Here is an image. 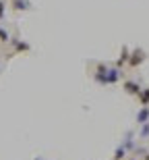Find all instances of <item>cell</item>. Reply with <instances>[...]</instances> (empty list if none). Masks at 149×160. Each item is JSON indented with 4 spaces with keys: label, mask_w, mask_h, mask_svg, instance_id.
I'll return each instance as SVG.
<instances>
[{
    "label": "cell",
    "mask_w": 149,
    "mask_h": 160,
    "mask_svg": "<svg viewBox=\"0 0 149 160\" xmlns=\"http://www.w3.org/2000/svg\"><path fill=\"white\" fill-rule=\"evenodd\" d=\"M126 88L131 89V92H135V94H137V92H141V89H139L137 85H135V83H126Z\"/></svg>",
    "instance_id": "cell-2"
},
{
    "label": "cell",
    "mask_w": 149,
    "mask_h": 160,
    "mask_svg": "<svg viewBox=\"0 0 149 160\" xmlns=\"http://www.w3.org/2000/svg\"><path fill=\"white\" fill-rule=\"evenodd\" d=\"M2 15H4V2L0 0V19H2Z\"/></svg>",
    "instance_id": "cell-3"
},
{
    "label": "cell",
    "mask_w": 149,
    "mask_h": 160,
    "mask_svg": "<svg viewBox=\"0 0 149 160\" xmlns=\"http://www.w3.org/2000/svg\"><path fill=\"white\" fill-rule=\"evenodd\" d=\"M15 8H29V2H25V0H15Z\"/></svg>",
    "instance_id": "cell-1"
}]
</instances>
